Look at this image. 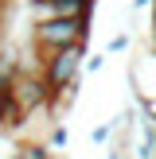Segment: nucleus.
I'll return each mask as SVG.
<instances>
[{"instance_id":"6e6552de","label":"nucleus","mask_w":156,"mask_h":159,"mask_svg":"<svg viewBox=\"0 0 156 159\" xmlns=\"http://www.w3.org/2000/svg\"><path fill=\"white\" fill-rule=\"evenodd\" d=\"M105 159H129V148H125V144H113V148H109V155Z\"/></svg>"},{"instance_id":"f257e3e1","label":"nucleus","mask_w":156,"mask_h":159,"mask_svg":"<svg viewBox=\"0 0 156 159\" xmlns=\"http://www.w3.org/2000/svg\"><path fill=\"white\" fill-rule=\"evenodd\" d=\"M35 58H39V74H43L51 97L55 93H74L78 89V78H82V66H86V43L59 47V51L35 54Z\"/></svg>"},{"instance_id":"39448f33","label":"nucleus","mask_w":156,"mask_h":159,"mask_svg":"<svg viewBox=\"0 0 156 159\" xmlns=\"http://www.w3.org/2000/svg\"><path fill=\"white\" fill-rule=\"evenodd\" d=\"M101 66H105V54H86V66H82V74H98Z\"/></svg>"},{"instance_id":"1a4fd4ad","label":"nucleus","mask_w":156,"mask_h":159,"mask_svg":"<svg viewBox=\"0 0 156 159\" xmlns=\"http://www.w3.org/2000/svg\"><path fill=\"white\" fill-rule=\"evenodd\" d=\"M144 8H152V0H133V12H144Z\"/></svg>"},{"instance_id":"20e7f679","label":"nucleus","mask_w":156,"mask_h":159,"mask_svg":"<svg viewBox=\"0 0 156 159\" xmlns=\"http://www.w3.org/2000/svg\"><path fill=\"white\" fill-rule=\"evenodd\" d=\"M47 140H51V148H55V152H62V148H66V124H59V120H55V128H51V136H47Z\"/></svg>"},{"instance_id":"423d86ee","label":"nucleus","mask_w":156,"mask_h":159,"mask_svg":"<svg viewBox=\"0 0 156 159\" xmlns=\"http://www.w3.org/2000/svg\"><path fill=\"white\" fill-rule=\"evenodd\" d=\"M105 51H109V54H121V51H129V35H113Z\"/></svg>"},{"instance_id":"9b49d317","label":"nucleus","mask_w":156,"mask_h":159,"mask_svg":"<svg viewBox=\"0 0 156 159\" xmlns=\"http://www.w3.org/2000/svg\"><path fill=\"white\" fill-rule=\"evenodd\" d=\"M8 4H12V0H0V20H4V12H8Z\"/></svg>"},{"instance_id":"f03ea898","label":"nucleus","mask_w":156,"mask_h":159,"mask_svg":"<svg viewBox=\"0 0 156 159\" xmlns=\"http://www.w3.org/2000/svg\"><path fill=\"white\" fill-rule=\"evenodd\" d=\"M90 39V20H47V23H31V51L47 54V51H59V47H74Z\"/></svg>"},{"instance_id":"7ed1b4c3","label":"nucleus","mask_w":156,"mask_h":159,"mask_svg":"<svg viewBox=\"0 0 156 159\" xmlns=\"http://www.w3.org/2000/svg\"><path fill=\"white\" fill-rule=\"evenodd\" d=\"M8 93H12V101L23 109L27 120H31L35 113H51V89H47L39 66H23L20 74L8 82Z\"/></svg>"},{"instance_id":"9d476101","label":"nucleus","mask_w":156,"mask_h":159,"mask_svg":"<svg viewBox=\"0 0 156 159\" xmlns=\"http://www.w3.org/2000/svg\"><path fill=\"white\" fill-rule=\"evenodd\" d=\"M8 101V82H0V105Z\"/></svg>"},{"instance_id":"f8f14e48","label":"nucleus","mask_w":156,"mask_h":159,"mask_svg":"<svg viewBox=\"0 0 156 159\" xmlns=\"http://www.w3.org/2000/svg\"><path fill=\"white\" fill-rule=\"evenodd\" d=\"M152 35H156V0H152Z\"/></svg>"},{"instance_id":"0eeeda50","label":"nucleus","mask_w":156,"mask_h":159,"mask_svg":"<svg viewBox=\"0 0 156 159\" xmlns=\"http://www.w3.org/2000/svg\"><path fill=\"white\" fill-rule=\"evenodd\" d=\"M109 132H113V120H109V124H98V128L90 132V140H94V144H105V140H109Z\"/></svg>"}]
</instances>
